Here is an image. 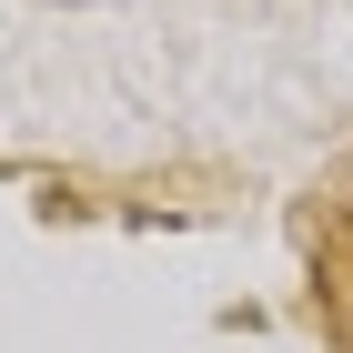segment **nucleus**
Listing matches in <instances>:
<instances>
[{"label": "nucleus", "mask_w": 353, "mask_h": 353, "mask_svg": "<svg viewBox=\"0 0 353 353\" xmlns=\"http://www.w3.org/2000/svg\"><path fill=\"white\" fill-rule=\"evenodd\" d=\"M313 293H323V313H333V343L353 353V212L333 222V252H323V283H313Z\"/></svg>", "instance_id": "f257e3e1"}]
</instances>
